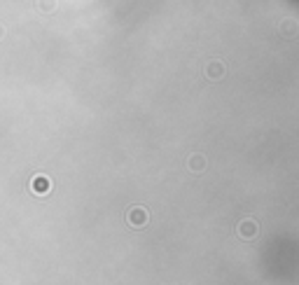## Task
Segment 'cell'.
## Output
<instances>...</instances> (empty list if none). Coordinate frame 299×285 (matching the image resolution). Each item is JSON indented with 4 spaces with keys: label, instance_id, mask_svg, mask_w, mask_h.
I'll return each instance as SVG.
<instances>
[{
    "label": "cell",
    "instance_id": "obj_1",
    "mask_svg": "<svg viewBox=\"0 0 299 285\" xmlns=\"http://www.w3.org/2000/svg\"><path fill=\"white\" fill-rule=\"evenodd\" d=\"M206 75L210 77V80H220V77L224 75V63H220V61H210L206 66Z\"/></svg>",
    "mask_w": 299,
    "mask_h": 285
},
{
    "label": "cell",
    "instance_id": "obj_2",
    "mask_svg": "<svg viewBox=\"0 0 299 285\" xmlns=\"http://www.w3.org/2000/svg\"><path fill=\"white\" fill-rule=\"evenodd\" d=\"M129 220H131V224H136V227H143L147 220V213L143 208H136L133 213H129Z\"/></svg>",
    "mask_w": 299,
    "mask_h": 285
},
{
    "label": "cell",
    "instance_id": "obj_3",
    "mask_svg": "<svg viewBox=\"0 0 299 285\" xmlns=\"http://www.w3.org/2000/svg\"><path fill=\"white\" fill-rule=\"evenodd\" d=\"M255 229H257V227H255V222H253V220H245V222L241 224V227H238L241 236H253V234H255Z\"/></svg>",
    "mask_w": 299,
    "mask_h": 285
},
{
    "label": "cell",
    "instance_id": "obj_4",
    "mask_svg": "<svg viewBox=\"0 0 299 285\" xmlns=\"http://www.w3.org/2000/svg\"><path fill=\"white\" fill-rule=\"evenodd\" d=\"M189 166H192L194 171H201V168L206 166V159H203V157H199V154H194V157L189 159Z\"/></svg>",
    "mask_w": 299,
    "mask_h": 285
},
{
    "label": "cell",
    "instance_id": "obj_5",
    "mask_svg": "<svg viewBox=\"0 0 299 285\" xmlns=\"http://www.w3.org/2000/svg\"><path fill=\"white\" fill-rule=\"evenodd\" d=\"M294 31H297V28H294V21H285V24H283V33H285V35L292 38Z\"/></svg>",
    "mask_w": 299,
    "mask_h": 285
}]
</instances>
